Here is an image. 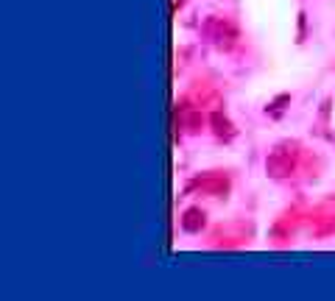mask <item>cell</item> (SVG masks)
Wrapping results in <instances>:
<instances>
[{
	"label": "cell",
	"mask_w": 335,
	"mask_h": 301,
	"mask_svg": "<svg viewBox=\"0 0 335 301\" xmlns=\"http://www.w3.org/2000/svg\"><path fill=\"white\" fill-rule=\"evenodd\" d=\"M285 145L282 148H277L268 156V173L271 176H285V173H291V168H293V159L291 156H285Z\"/></svg>",
	"instance_id": "6da1fadb"
},
{
	"label": "cell",
	"mask_w": 335,
	"mask_h": 301,
	"mask_svg": "<svg viewBox=\"0 0 335 301\" xmlns=\"http://www.w3.org/2000/svg\"><path fill=\"white\" fill-rule=\"evenodd\" d=\"M182 226H184V232H199V229L204 226V212H199V209H190L187 215H184Z\"/></svg>",
	"instance_id": "7a4b0ae2"
}]
</instances>
